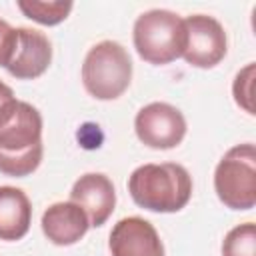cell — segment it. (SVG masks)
I'll use <instances>...</instances> for the list:
<instances>
[{"instance_id": "obj_1", "label": "cell", "mask_w": 256, "mask_h": 256, "mask_svg": "<svg viewBox=\"0 0 256 256\" xmlns=\"http://www.w3.org/2000/svg\"><path fill=\"white\" fill-rule=\"evenodd\" d=\"M132 200L150 212L170 214L182 210L192 196V176L182 164H142L128 178Z\"/></svg>"}, {"instance_id": "obj_2", "label": "cell", "mask_w": 256, "mask_h": 256, "mask_svg": "<svg viewBox=\"0 0 256 256\" xmlns=\"http://www.w3.org/2000/svg\"><path fill=\"white\" fill-rule=\"evenodd\" d=\"M42 154V116L32 104L18 102L12 118L0 128V172L26 178L40 166Z\"/></svg>"}, {"instance_id": "obj_3", "label": "cell", "mask_w": 256, "mask_h": 256, "mask_svg": "<svg viewBox=\"0 0 256 256\" xmlns=\"http://www.w3.org/2000/svg\"><path fill=\"white\" fill-rule=\"evenodd\" d=\"M132 40L138 56L144 62L154 66L170 64L184 54V18L164 8H152L148 12H142L134 22Z\"/></svg>"}, {"instance_id": "obj_4", "label": "cell", "mask_w": 256, "mask_h": 256, "mask_svg": "<svg viewBox=\"0 0 256 256\" xmlns=\"http://www.w3.org/2000/svg\"><path fill=\"white\" fill-rule=\"evenodd\" d=\"M132 82V60L116 40L94 44L82 64V84L96 100H116Z\"/></svg>"}, {"instance_id": "obj_5", "label": "cell", "mask_w": 256, "mask_h": 256, "mask_svg": "<svg viewBox=\"0 0 256 256\" xmlns=\"http://www.w3.org/2000/svg\"><path fill=\"white\" fill-rule=\"evenodd\" d=\"M214 190L230 210H252L256 204V148L252 142L232 146L216 164Z\"/></svg>"}, {"instance_id": "obj_6", "label": "cell", "mask_w": 256, "mask_h": 256, "mask_svg": "<svg viewBox=\"0 0 256 256\" xmlns=\"http://www.w3.org/2000/svg\"><path fill=\"white\" fill-rule=\"evenodd\" d=\"M134 132L144 146L170 150L184 140L186 118L168 102H150L138 110L134 118Z\"/></svg>"}, {"instance_id": "obj_7", "label": "cell", "mask_w": 256, "mask_h": 256, "mask_svg": "<svg viewBox=\"0 0 256 256\" xmlns=\"http://www.w3.org/2000/svg\"><path fill=\"white\" fill-rule=\"evenodd\" d=\"M186 46L182 58L194 68H214L228 52V38L224 26L206 14H192L184 18Z\"/></svg>"}, {"instance_id": "obj_8", "label": "cell", "mask_w": 256, "mask_h": 256, "mask_svg": "<svg viewBox=\"0 0 256 256\" xmlns=\"http://www.w3.org/2000/svg\"><path fill=\"white\" fill-rule=\"evenodd\" d=\"M52 62V44L48 36L34 28H16V44L6 64L10 76L18 80H34L42 76Z\"/></svg>"}, {"instance_id": "obj_9", "label": "cell", "mask_w": 256, "mask_h": 256, "mask_svg": "<svg viewBox=\"0 0 256 256\" xmlns=\"http://www.w3.org/2000/svg\"><path fill=\"white\" fill-rule=\"evenodd\" d=\"M108 248L112 256H164L156 228L140 216L118 220L110 232Z\"/></svg>"}, {"instance_id": "obj_10", "label": "cell", "mask_w": 256, "mask_h": 256, "mask_svg": "<svg viewBox=\"0 0 256 256\" xmlns=\"http://www.w3.org/2000/svg\"><path fill=\"white\" fill-rule=\"evenodd\" d=\"M70 202L78 204L88 220L90 226L98 228L102 226L114 212L116 206V190L112 180L102 172H88L82 174L72 190H70Z\"/></svg>"}, {"instance_id": "obj_11", "label": "cell", "mask_w": 256, "mask_h": 256, "mask_svg": "<svg viewBox=\"0 0 256 256\" xmlns=\"http://www.w3.org/2000/svg\"><path fill=\"white\" fill-rule=\"evenodd\" d=\"M44 236L56 246H72L84 238L90 228L86 212L74 202H54L50 204L40 220Z\"/></svg>"}, {"instance_id": "obj_12", "label": "cell", "mask_w": 256, "mask_h": 256, "mask_svg": "<svg viewBox=\"0 0 256 256\" xmlns=\"http://www.w3.org/2000/svg\"><path fill=\"white\" fill-rule=\"evenodd\" d=\"M32 224V204L22 188L0 186V240H22Z\"/></svg>"}, {"instance_id": "obj_13", "label": "cell", "mask_w": 256, "mask_h": 256, "mask_svg": "<svg viewBox=\"0 0 256 256\" xmlns=\"http://www.w3.org/2000/svg\"><path fill=\"white\" fill-rule=\"evenodd\" d=\"M16 6L20 8V12L44 26H56L60 22H64L68 18V14L72 12L74 4L72 2H64V0H54V2H40V0H18Z\"/></svg>"}, {"instance_id": "obj_14", "label": "cell", "mask_w": 256, "mask_h": 256, "mask_svg": "<svg viewBox=\"0 0 256 256\" xmlns=\"http://www.w3.org/2000/svg\"><path fill=\"white\" fill-rule=\"evenodd\" d=\"M222 256H256V226H254V222L238 224L224 236Z\"/></svg>"}, {"instance_id": "obj_15", "label": "cell", "mask_w": 256, "mask_h": 256, "mask_svg": "<svg viewBox=\"0 0 256 256\" xmlns=\"http://www.w3.org/2000/svg\"><path fill=\"white\" fill-rule=\"evenodd\" d=\"M254 62H250L248 66H244L236 78H234V84H232V94H234V100L240 108H244L248 114H254V104H252V98H254Z\"/></svg>"}, {"instance_id": "obj_16", "label": "cell", "mask_w": 256, "mask_h": 256, "mask_svg": "<svg viewBox=\"0 0 256 256\" xmlns=\"http://www.w3.org/2000/svg\"><path fill=\"white\" fill-rule=\"evenodd\" d=\"M14 44H16V28H12L6 20L0 18V66L6 68V64L10 62Z\"/></svg>"}, {"instance_id": "obj_17", "label": "cell", "mask_w": 256, "mask_h": 256, "mask_svg": "<svg viewBox=\"0 0 256 256\" xmlns=\"http://www.w3.org/2000/svg\"><path fill=\"white\" fill-rule=\"evenodd\" d=\"M16 106H18V100H16L12 88L0 80V128L12 118Z\"/></svg>"}]
</instances>
